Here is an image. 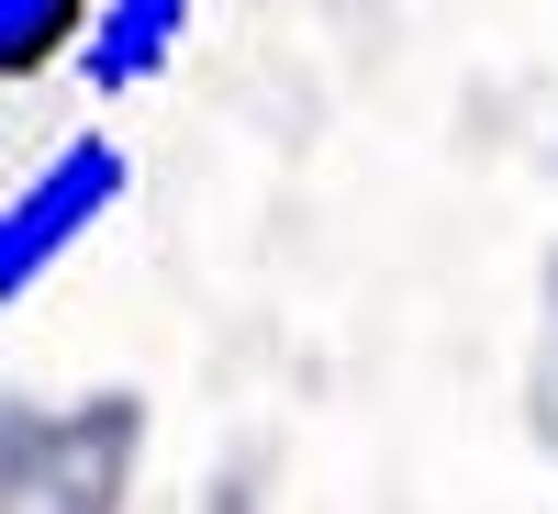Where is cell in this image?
<instances>
[{
  "label": "cell",
  "mask_w": 558,
  "mask_h": 514,
  "mask_svg": "<svg viewBox=\"0 0 558 514\" xmlns=\"http://www.w3.org/2000/svg\"><path fill=\"white\" fill-rule=\"evenodd\" d=\"M112 202H123V146H112V134H68V146L23 179L12 224H0V291L23 302L34 279H45V268H57V258L89 236V224L112 213Z\"/></svg>",
  "instance_id": "6da1fadb"
},
{
  "label": "cell",
  "mask_w": 558,
  "mask_h": 514,
  "mask_svg": "<svg viewBox=\"0 0 558 514\" xmlns=\"http://www.w3.org/2000/svg\"><path fill=\"white\" fill-rule=\"evenodd\" d=\"M179 34H191V0H101V23H89V79H146L179 57Z\"/></svg>",
  "instance_id": "7a4b0ae2"
},
{
  "label": "cell",
  "mask_w": 558,
  "mask_h": 514,
  "mask_svg": "<svg viewBox=\"0 0 558 514\" xmlns=\"http://www.w3.org/2000/svg\"><path fill=\"white\" fill-rule=\"evenodd\" d=\"M89 23H101V0H0V68H12V79H45Z\"/></svg>",
  "instance_id": "3957f363"
}]
</instances>
